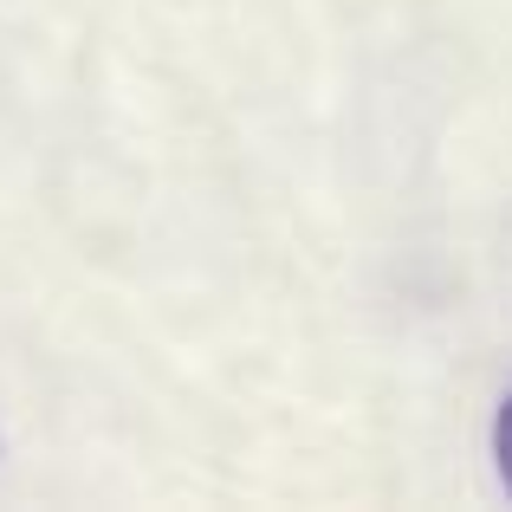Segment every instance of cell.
<instances>
[{"label":"cell","mask_w":512,"mask_h":512,"mask_svg":"<svg viewBox=\"0 0 512 512\" xmlns=\"http://www.w3.org/2000/svg\"><path fill=\"white\" fill-rule=\"evenodd\" d=\"M493 461H500V480L512 493V396L500 402V422H493Z\"/></svg>","instance_id":"cell-1"}]
</instances>
